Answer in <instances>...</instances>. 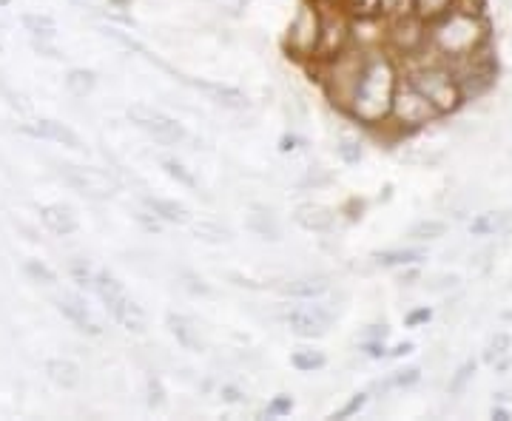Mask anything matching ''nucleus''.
<instances>
[{
	"label": "nucleus",
	"mask_w": 512,
	"mask_h": 421,
	"mask_svg": "<svg viewBox=\"0 0 512 421\" xmlns=\"http://www.w3.org/2000/svg\"><path fill=\"white\" fill-rule=\"evenodd\" d=\"M106 311L114 316V322L120 325V328H126L128 333H146V313L143 308L137 305V302H131L126 296H120L117 302H111Z\"/></svg>",
	"instance_id": "obj_15"
},
{
	"label": "nucleus",
	"mask_w": 512,
	"mask_h": 421,
	"mask_svg": "<svg viewBox=\"0 0 512 421\" xmlns=\"http://www.w3.org/2000/svg\"><path fill=\"white\" fill-rule=\"evenodd\" d=\"M325 353L313 348H299L291 353V365L299 370V373H313V370H322L325 367Z\"/></svg>",
	"instance_id": "obj_26"
},
{
	"label": "nucleus",
	"mask_w": 512,
	"mask_h": 421,
	"mask_svg": "<svg viewBox=\"0 0 512 421\" xmlns=\"http://www.w3.org/2000/svg\"><path fill=\"white\" fill-rule=\"evenodd\" d=\"M430 43H433L436 55H441L444 60H458L487 43V26L478 15H464L458 9L453 12L447 9L441 18H436Z\"/></svg>",
	"instance_id": "obj_2"
},
{
	"label": "nucleus",
	"mask_w": 512,
	"mask_h": 421,
	"mask_svg": "<svg viewBox=\"0 0 512 421\" xmlns=\"http://www.w3.org/2000/svg\"><path fill=\"white\" fill-rule=\"evenodd\" d=\"M55 305H57V311L63 313V319H69L80 333H89V336H100V333H103L100 322L94 319L92 311L86 308V302H83L80 296H74V293H63V296H57Z\"/></svg>",
	"instance_id": "obj_11"
},
{
	"label": "nucleus",
	"mask_w": 512,
	"mask_h": 421,
	"mask_svg": "<svg viewBox=\"0 0 512 421\" xmlns=\"http://www.w3.org/2000/svg\"><path fill=\"white\" fill-rule=\"evenodd\" d=\"M430 316H433V311L430 308H419V311H410L407 313V328H419V325H427L430 322Z\"/></svg>",
	"instance_id": "obj_46"
},
{
	"label": "nucleus",
	"mask_w": 512,
	"mask_h": 421,
	"mask_svg": "<svg viewBox=\"0 0 512 421\" xmlns=\"http://www.w3.org/2000/svg\"><path fill=\"white\" fill-rule=\"evenodd\" d=\"M0 52H3V43H0Z\"/></svg>",
	"instance_id": "obj_55"
},
{
	"label": "nucleus",
	"mask_w": 512,
	"mask_h": 421,
	"mask_svg": "<svg viewBox=\"0 0 512 421\" xmlns=\"http://www.w3.org/2000/svg\"><path fill=\"white\" fill-rule=\"evenodd\" d=\"M20 23H23V29L35 37V40H55L57 37V23H55V18H49V15H40V12H26V15L20 18Z\"/></svg>",
	"instance_id": "obj_22"
},
{
	"label": "nucleus",
	"mask_w": 512,
	"mask_h": 421,
	"mask_svg": "<svg viewBox=\"0 0 512 421\" xmlns=\"http://www.w3.org/2000/svg\"><path fill=\"white\" fill-rule=\"evenodd\" d=\"M180 279H183L185 291L194 293V296H208V293H211V285H208L200 274H194V271H183Z\"/></svg>",
	"instance_id": "obj_35"
},
{
	"label": "nucleus",
	"mask_w": 512,
	"mask_h": 421,
	"mask_svg": "<svg viewBox=\"0 0 512 421\" xmlns=\"http://www.w3.org/2000/svg\"><path fill=\"white\" fill-rule=\"evenodd\" d=\"M111 6H117V9H128L131 6V0H109Z\"/></svg>",
	"instance_id": "obj_53"
},
{
	"label": "nucleus",
	"mask_w": 512,
	"mask_h": 421,
	"mask_svg": "<svg viewBox=\"0 0 512 421\" xmlns=\"http://www.w3.org/2000/svg\"><path fill=\"white\" fill-rule=\"evenodd\" d=\"M328 291L330 279L322 274L299 276V279H291L288 285H282V293H285V296H293V299H313V296H322V293Z\"/></svg>",
	"instance_id": "obj_20"
},
{
	"label": "nucleus",
	"mask_w": 512,
	"mask_h": 421,
	"mask_svg": "<svg viewBox=\"0 0 512 421\" xmlns=\"http://www.w3.org/2000/svg\"><path fill=\"white\" fill-rule=\"evenodd\" d=\"M365 404H367V393H356V396H350V402L345 404L342 410H336V413H333V419H350V416H356Z\"/></svg>",
	"instance_id": "obj_38"
},
{
	"label": "nucleus",
	"mask_w": 512,
	"mask_h": 421,
	"mask_svg": "<svg viewBox=\"0 0 512 421\" xmlns=\"http://www.w3.org/2000/svg\"><path fill=\"white\" fill-rule=\"evenodd\" d=\"M484 6H487V0H456V9L458 12H464V15H484Z\"/></svg>",
	"instance_id": "obj_44"
},
{
	"label": "nucleus",
	"mask_w": 512,
	"mask_h": 421,
	"mask_svg": "<svg viewBox=\"0 0 512 421\" xmlns=\"http://www.w3.org/2000/svg\"><path fill=\"white\" fill-rule=\"evenodd\" d=\"M32 49H35L40 57H46V60H60V57H63L55 46H52V40H35V37H32Z\"/></svg>",
	"instance_id": "obj_43"
},
{
	"label": "nucleus",
	"mask_w": 512,
	"mask_h": 421,
	"mask_svg": "<svg viewBox=\"0 0 512 421\" xmlns=\"http://www.w3.org/2000/svg\"><path fill=\"white\" fill-rule=\"evenodd\" d=\"M444 234H447V222H441V220H421L410 228V239H416V242L441 239Z\"/></svg>",
	"instance_id": "obj_29"
},
{
	"label": "nucleus",
	"mask_w": 512,
	"mask_h": 421,
	"mask_svg": "<svg viewBox=\"0 0 512 421\" xmlns=\"http://www.w3.org/2000/svg\"><path fill=\"white\" fill-rule=\"evenodd\" d=\"M384 336H387V328H384V325H370V330L362 336V342H365V339H384Z\"/></svg>",
	"instance_id": "obj_49"
},
{
	"label": "nucleus",
	"mask_w": 512,
	"mask_h": 421,
	"mask_svg": "<svg viewBox=\"0 0 512 421\" xmlns=\"http://www.w3.org/2000/svg\"><path fill=\"white\" fill-rule=\"evenodd\" d=\"M134 220L140 222V225H143V231H148V234H160V231H163V220H160V217H154L148 208L137 211V214H134Z\"/></svg>",
	"instance_id": "obj_39"
},
{
	"label": "nucleus",
	"mask_w": 512,
	"mask_h": 421,
	"mask_svg": "<svg viewBox=\"0 0 512 421\" xmlns=\"http://www.w3.org/2000/svg\"><path fill=\"white\" fill-rule=\"evenodd\" d=\"M407 80L419 89L430 103H433V109L439 111V114H450V111H456L461 106V92H458V83L453 72L444 66V63H424L419 69H413V72L407 74Z\"/></svg>",
	"instance_id": "obj_4"
},
{
	"label": "nucleus",
	"mask_w": 512,
	"mask_h": 421,
	"mask_svg": "<svg viewBox=\"0 0 512 421\" xmlns=\"http://www.w3.org/2000/svg\"><path fill=\"white\" fill-rule=\"evenodd\" d=\"M143 208H148L154 217H160L168 225H188L191 222V214L188 208L174 200H163V197H143Z\"/></svg>",
	"instance_id": "obj_19"
},
{
	"label": "nucleus",
	"mask_w": 512,
	"mask_h": 421,
	"mask_svg": "<svg viewBox=\"0 0 512 421\" xmlns=\"http://www.w3.org/2000/svg\"><path fill=\"white\" fill-rule=\"evenodd\" d=\"M311 63L313 69H316L319 83L325 86V94H328L330 103L336 109L348 111L350 94H353V86H356L359 72H362V63H365V52L348 46L342 55L330 57V60H311Z\"/></svg>",
	"instance_id": "obj_3"
},
{
	"label": "nucleus",
	"mask_w": 512,
	"mask_h": 421,
	"mask_svg": "<svg viewBox=\"0 0 512 421\" xmlns=\"http://www.w3.org/2000/svg\"><path fill=\"white\" fill-rule=\"evenodd\" d=\"M416 279H419V271H407V274H402V285H416Z\"/></svg>",
	"instance_id": "obj_51"
},
{
	"label": "nucleus",
	"mask_w": 512,
	"mask_h": 421,
	"mask_svg": "<svg viewBox=\"0 0 512 421\" xmlns=\"http://www.w3.org/2000/svg\"><path fill=\"white\" fill-rule=\"evenodd\" d=\"M6 6H12V0H0V9H6Z\"/></svg>",
	"instance_id": "obj_54"
},
{
	"label": "nucleus",
	"mask_w": 512,
	"mask_h": 421,
	"mask_svg": "<svg viewBox=\"0 0 512 421\" xmlns=\"http://www.w3.org/2000/svg\"><path fill=\"white\" fill-rule=\"evenodd\" d=\"M390 117L402 126V129H419L424 123H430L433 117H439V111L433 109V103L404 77L396 83L393 103H390Z\"/></svg>",
	"instance_id": "obj_6"
},
{
	"label": "nucleus",
	"mask_w": 512,
	"mask_h": 421,
	"mask_svg": "<svg viewBox=\"0 0 512 421\" xmlns=\"http://www.w3.org/2000/svg\"><path fill=\"white\" fill-rule=\"evenodd\" d=\"M20 131L29 134V137H35V140H49V143H57V146L63 148H74V151L83 148L80 134L69 129L66 123H60V120H35L29 126H20Z\"/></svg>",
	"instance_id": "obj_10"
},
{
	"label": "nucleus",
	"mask_w": 512,
	"mask_h": 421,
	"mask_svg": "<svg viewBox=\"0 0 512 421\" xmlns=\"http://www.w3.org/2000/svg\"><path fill=\"white\" fill-rule=\"evenodd\" d=\"M191 234L194 239H200V242H208V245H222V242H228L231 239V231L220 225V222H211V220H200L191 225Z\"/></svg>",
	"instance_id": "obj_25"
},
{
	"label": "nucleus",
	"mask_w": 512,
	"mask_h": 421,
	"mask_svg": "<svg viewBox=\"0 0 512 421\" xmlns=\"http://www.w3.org/2000/svg\"><path fill=\"white\" fill-rule=\"evenodd\" d=\"M69 274H72V279L80 285V288H92L94 282V271L83 262V259H74L72 265H69Z\"/></svg>",
	"instance_id": "obj_36"
},
{
	"label": "nucleus",
	"mask_w": 512,
	"mask_h": 421,
	"mask_svg": "<svg viewBox=\"0 0 512 421\" xmlns=\"http://www.w3.org/2000/svg\"><path fill=\"white\" fill-rule=\"evenodd\" d=\"M97 86V77L89 69H72L66 74V89L74 94V97H86V94L94 92Z\"/></svg>",
	"instance_id": "obj_27"
},
{
	"label": "nucleus",
	"mask_w": 512,
	"mask_h": 421,
	"mask_svg": "<svg viewBox=\"0 0 512 421\" xmlns=\"http://www.w3.org/2000/svg\"><path fill=\"white\" fill-rule=\"evenodd\" d=\"M399 83V72L387 55H365L359 80L350 94L348 114L356 123L379 126L390 117V103Z\"/></svg>",
	"instance_id": "obj_1"
},
{
	"label": "nucleus",
	"mask_w": 512,
	"mask_h": 421,
	"mask_svg": "<svg viewBox=\"0 0 512 421\" xmlns=\"http://www.w3.org/2000/svg\"><path fill=\"white\" fill-rule=\"evenodd\" d=\"M421 379L419 367H404V370H393L387 379H384V390H396V387H413Z\"/></svg>",
	"instance_id": "obj_31"
},
{
	"label": "nucleus",
	"mask_w": 512,
	"mask_h": 421,
	"mask_svg": "<svg viewBox=\"0 0 512 421\" xmlns=\"http://www.w3.org/2000/svg\"><path fill=\"white\" fill-rule=\"evenodd\" d=\"M339 3L348 9V15H353V18H373L379 12V0H339Z\"/></svg>",
	"instance_id": "obj_33"
},
{
	"label": "nucleus",
	"mask_w": 512,
	"mask_h": 421,
	"mask_svg": "<svg viewBox=\"0 0 512 421\" xmlns=\"http://www.w3.org/2000/svg\"><path fill=\"white\" fill-rule=\"evenodd\" d=\"M146 404L151 410H157V407L165 404V390L160 385V379H148L146 382Z\"/></svg>",
	"instance_id": "obj_37"
},
{
	"label": "nucleus",
	"mask_w": 512,
	"mask_h": 421,
	"mask_svg": "<svg viewBox=\"0 0 512 421\" xmlns=\"http://www.w3.org/2000/svg\"><path fill=\"white\" fill-rule=\"evenodd\" d=\"M473 376H476V362H464V365L453 373V379H450V393H453V396L464 393V387L473 382Z\"/></svg>",
	"instance_id": "obj_32"
},
{
	"label": "nucleus",
	"mask_w": 512,
	"mask_h": 421,
	"mask_svg": "<svg viewBox=\"0 0 512 421\" xmlns=\"http://www.w3.org/2000/svg\"><path fill=\"white\" fill-rule=\"evenodd\" d=\"M245 225H248V231L256 234L259 239H268V242H279V239H282V225H279L274 214H271L268 208H262V205H254V208H251Z\"/></svg>",
	"instance_id": "obj_18"
},
{
	"label": "nucleus",
	"mask_w": 512,
	"mask_h": 421,
	"mask_svg": "<svg viewBox=\"0 0 512 421\" xmlns=\"http://www.w3.org/2000/svg\"><path fill=\"white\" fill-rule=\"evenodd\" d=\"M285 325L299 339H319L333 325V313L322 305H302V308H291L285 313Z\"/></svg>",
	"instance_id": "obj_8"
},
{
	"label": "nucleus",
	"mask_w": 512,
	"mask_h": 421,
	"mask_svg": "<svg viewBox=\"0 0 512 421\" xmlns=\"http://www.w3.org/2000/svg\"><path fill=\"white\" fill-rule=\"evenodd\" d=\"M322 35V6L319 0H305L296 15H293L288 35H285V49L293 60H313L316 46Z\"/></svg>",
	"instance_id": "obj_5"
},
{
	"label": "nucleus",
	"mask_w": 512,
	"mask_h": 421,
	"mask_svg": "<svg viewBox=\"0 0 512 421\" xmlns=\"http://www.w3.org/2000/svg\"><path fill=\"white\" fill-rule=\"evenodd\" d=\"M188 86H194L197 92H202L211 103H217L222 109L228 111H245L248 103V94L239 92L234 86H222V83H208V80H188Z\"/></svg>",
	"instance_id": "obj_13"
},
{
	"label": "nucleus",
	"mask_w": 512,
	"mask_h": 421,
	"mask_svg": "<svg viewBox=\"0 0 512 421\" xmlns=\"http://www.w3.org/2000/svg\"><path fill=\"white\" fill-rule=\"evenodd\" d=\"M407 353H413V345H410V342H404V345H396V348L390 350L387 356H393V359H402V356H407Z\"/></svg>",
	"instance_id": "obj_50"
},
{
	"label": "nucleus",
	"mask_w": 512,
	"mask_h": 421,
	"mask_svg": "<svg viewBox=\"0 0 512 421\" xmlns=\"http://www.w3.org/2000/svg\"><path fill=\"white\" fill-rule=\"evenodd\" d=\"M165 325H168V330L174 333V339H177L185 350H191V353H200V350H205V342H202L200 328H197V322H194V319H188V316H183V313H168Z\"/></svg>",
	"instance_id": "obj_16"
},
{
	"label": "nucleus",
	"mask_w": 512,
	"mask_h": 421,
	"mask_svg": "<svg viewBox=\"0 0 512 421\" xmlns=\"http://www.w3.org/2000/svg\"><path fill=\"white\" fill-rule=\"evenodd\" d=\"M373 259L384 265V268H407V265H416L424 259V251L419 248H396V251H376Z\"/></svg>",
	"instance_id": "obj_23"
},
{
	"label": "nucleus",
	"mask_w": 512,
	"mask_h": 421,
	"mask_svg": "<svg viewBox=\"0 0 512 421\" xmlns=\"http://www.w3.org/2000/svg\"><path fill=\"white\" fill-rule=\"evenodd\" d=\"M103 37H109V40H114L117 46H123V49H128V52H146L137 40L131 35H126V32H120V29H114V26H103Z\"/></svg>",
	"instance_id": "obj_34"
},
{
	"label": "nucleus",
	"mask_w": 512,
	"mask_h": 421,
	"mask_svg": "<svg viewBox=\"0 0 512 421\" xmlns=\"http://www.w3.org/2000/svg\"><path fill=\"white\" fill-rule=\"evenodd\" d=\"M493 419H498V421H507V419H510V413H507V410H504V407H493Z\"/></svg>",
	"instance_id": "obj_52"
},
{
	"label": "nucleus",
	"mask_w": 512,
	"mask_h": 421,
	"mask_svg": "<svg viewBox=\"0 0 512 421\" xmlns=\"http://www.w3.org/2000/svg\"><path fill=\"white\" fill-rule=\"evenodd\" d=\"M220 396L225 404H245V393L237 385H222Z\"/></svg>",
	"instance_id": "obj_45"
},
{
	"label": "nucleus",
	"mask_w": 512,
	"mask_h": 421,
	"mask_svg": "<svg viewBox=\"0 0 512 421\" xmlns=\"http://www.w3.org/2000/svg\"><path fill=\"white\" fill-rule=\"evenodd\" d=\"M46 376H49L52 385L63 387V390H74V387L80 385V379H83L80 367L69 362V359H49L46 362Z\"/></svg>",
	"instance_id": "obj_21"
},
{
	"label": "nucleus",
	"mask_w": 512,
	"mask_h": 421,
	"mask_svg": "<svg viewBox=\"0 0 512 421\" xmlns=\"http://www.w3.org/2000/svg\"><path fill=\"white\" fill-rule=\"evenodd\" d=\"M510 220L507 211H487V214H478L476 220L470 222V234L473 237H490L495 231H501Z\"/></svg>",
	"instance_id": "obj_24"
},
{
	"label": "nucleus",
	"mask_w": 512,
	"mask_h": 421,
	"mask_svg": "<svg viewBox=\"0 0 512 421\" xmlns=\"http://www.w3.org/2000/svg\"><path fill=\"white\" fill-rule=\"evenodd\" d=\"M60 180L74 188L77 194L83 197H92V200H103L111 194V183L106 180V174L94 171V168H77V165H60Z\"/></svg>",
	"instance_id": "obj_9"
},
{
	"label": "nucleus",
	"mask_w": 512,
	"mask_h": 421,
	"mask_svg": "<svg viewBox=\"0 0 512 421\" xmlns=\"http://www.w3.org/2000/svg\"><path fill=\"white\" fill-rule=\"evenodd\" d=\"M160 168H163L171 180H177V183L185 185V188H200L197 177H194V171H191V168H185L180 160H174V157H163V160H160Z\"/></svg>",
	"instance_id": "obj_28"
},
{
	"label": "nucleus",
	"mask_w": 512,
	"mask_h": 421,
	"mask_svg": "<svg viewBox=\"0 0 512 421\" xmlns=\"http://www.w3.org/2000/svg\"><path fill=\"white\" fill-rule=\"evenodd\" d=\"M23 274L29 276L32 282H37V285H55L57 282L55 271L46 262H40V259H26L23 262Z\"/></svg>",
	"instance_id": "obj_30"
},
{
	"label": "nucleus",
	"mask_w": 512,
	"mask_h": 421,
	"mask_svg": "<svg viewBox=\"0 0 512 421\" xmlns=\"http://www.w3.org/2000/svg\"><path fill=\"white\" fill-rule=\"evenodd\" d=\"M299 143H302V140H299L296 134H285V137L279 140V151H285V154H288V151H293V148H299Z\"/></svg>",
	"instance_id": "obj_47"
},
{
	"label": "nucleus",
	"mask_w": 512,
	"mask_h": 421,
	"mask_svg": "<svg viewBox=\"0 0 512 421\" xmlns=\"http://www.w3.org/2000/svg\"><path fill=\"white\" fill-rule=\"evenodd\" d=\"M293 410V399L291 396H276L274 402L268 404V410H265V416H271V419H276V416H288Z\"/></svg>",
	"instance_id": "obj_41"
},
{
	"label": "nucleus",
	"mask_w": 512,
	"mask_h": 421,
	"mask_svg": "<svg viewBox=\"0 0 512 421\" xmlns=\"http://www.w3.org/2000/svg\"><path fill=\"white\" fill-rule=\"evenodd\" d=\"M40 220L55 234V237H72L77 231V217L69 205H43L40 208Z\"/></svg>",
	"instance_id": "obj_17"
},
{
	"label": "nucleus",
	"mask_w": 512,
	"mask_h": 421,
	"mask_svg": "<svg viewBox=\"0 0 512 421\" xmlns=\"http://www.w3.org/2000/svg\"><path fill=\"white\" fill-rule=\"evenodd\" d=\"M424 20H419L416 15H399V20L390 26V43L404 52V55H413L424 43Z\"/></svg>",
	"instance_id": "obj_12"
},
{
	"label": "nucleus",
	"mask_w": 512,
	"mask_h": 421,
	"mask_svg": "<svg viewBox=\"0 0 512 421\" xmlns=\"http://www.w3.org/2000/svg\"><path fill=\"white\" fill-rule=\"evenodd\" d=\"M456 282H458L456 276H439L430 288H433V291H447V288H453Z\"/></svg>",
	"instance_id": "obj_48"
},
{
	"label": "nucleus",
	"mask_w": 512,
	"mask_h": 421,
	"mask_svg": "<svg viewBox=\"0 0 512 421\" xmlns=\"http://www.w3.org/2000/svg\"><path fill=\"white\" fill-rule=\"evenodd\" d=\"M507 348H510V336H507V333H498L493 342H490L487 353H484V359H487V362H495L501 353H507Z\"/></svg>",
	"instance_id": "obj_42"
},
{
	"label": "nucleus",
	"mask_w": 512,
	"mask_h": 421,
	"mask_svg": "<svg viewBox=\"0 0 512 421\" xmlns=\"http://www.w3.org/2000/svg\"><path fill=\"white\" fill-rule=\"evenodd\" d=\"M293 222L299 228L311 231V234H328L336 225V214L330 208H325V205H319V202H302L293 211Z\"/></svg>",
	"instance_id": "obj_14"
},
{
	"label": "nucleus",
	"mask_w": 512,
	"mask_h": 421,
	"mask_svg": "<svg viewBox=\"0 0 512 421\" xmlns=\"http://www.w3.org/2000/svg\"><path fill=\"white\" fill-rule=\"evenodd\" d=\"M339 157L348 165L359 163V160H362V146H359L356 140H342V143H339Z\"/></svg>",
	"instance_id": "obj_40"
},
{
	"label": "nucleus",
	"mask_w": 512,
	"mask_h": 421,
	"mask_svg": "<svg viewBox=\"0 0 512 421\" xmlns=\"http://www.w3.org/2000/svg\"><path fill=\"white\" fill-rule=\"evenodd\" d=\"M126 114L137 129L146 131L148 137H154L160 146H183L185 140H188V131H185L183 123H177L174 117H168L160 109H151V106L137 103Z\"/></svg>",
	"instance_id": "obj_7"
}]
</instances>
